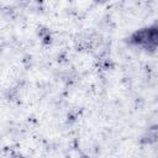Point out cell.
I'll list each match as a JSON object with an SVG mask.
<instances>
[{
  "mask_svg": "<svg viewBox=\"0 0 158 158\" xmlns=\"http://www.w3.org/2000/svg\"><path fill=\"white\" fill-rule=\"evenodd\" d=\"M157 40H158L157 27L153 26V27H147V28H142L133 32L130 37V43L139 46L146 51L154 52L157 48Z\"/></svg>",
  "mask_w": 158,
  "mask_h": 158,
  "instance_id": "cell-1",
  "label": "cell"
}]
</instances>
